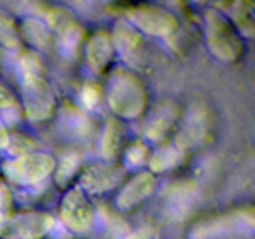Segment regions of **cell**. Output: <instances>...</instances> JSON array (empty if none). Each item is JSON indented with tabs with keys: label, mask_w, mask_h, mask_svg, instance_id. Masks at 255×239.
I'll list each match as a JSON object with an SVG mask.
<instances>
[{
	"label": "cell",
	"mask_w": 255,
	"mask_h": 239,
	"mask_svg": "<svg viewBox=\"0 0 255 239\" xmlns=\"http://www.w3.org/2000/svg\"><path fill=\"white\" fill-rule=\"evenodd\" d=\"M14 202L9 188L0 182V223L5 222L12 216Z\"/></svg>",
	"instance_id": "484cf974"
},
{
	"label": "cell",
	"mask_w": 255,
	"mask_h": 239,
	"mask_svg": "<svg viewBox=\"0 0 255 239\" xmlns=\"http://www.w3.org/2000/svg\"><path fill=\"white\" fill-rule=\"evenodd\" d=\"M125 176V169L115 163L92 164L81 174L80 188L91 194H105L119 187Z\"/></svg>",
	"instance_id": "30bf717a"
},
{
	"label": "cell",
	"mask_w": 255,
	"mask_h": 239,
	"mask_svg": "<svg viewBox=\"0 0 255 239\" xmlns=\"http://www.w3.org/2000/svg\"><path fill=\"white\" fill-rule=\"evenodd\" d=\"M254 216L252 211L233 212L227 216L204 222L194 229L196 239H213L219 237L236 234V232L253 231Z\"/></svg>",
	"instance_id": "9c48e42d"
},
{
	"label": "cell",
	"mask_w": 255,
	"mask_h": 239,
	"mask_svg": "<svg viewBox=\"0 0 255 239\" xmlns=\"http://www.w3.org/2000/svg\"><path fill=\"white\" fill-rule=\"evenodd\" d=\"M209 133V115L206 107L196 106L188 112L176 133V146L182 152L194 151L203 146Z\"/></svg>",
	"instance_id": "ba28073f"
},
{
	"label": "cell",
	"mask_w": 255,
	"mask_h": 239,
	"mask_svg": "<svg viewBox=\"0 0 255 239\" xmlns=\"http://www.w3.org/2000/svg\"><path fill=\"white\" fill-rule=\"evenodd\" d=\"M147 91L143 82L126 70L112 74L107 87L110 109L120 119H138L147 107Z\"/></svg>",
	"instance_id": "6da1fadb"
},
{
	"label": "cell",
	"mask_w": 255,
	"mask_h": 239,
	"mask_svg": "<svg viewBox=\"0 0 255 239\" xmlns=\"http://www.w3.org/2000/svg\"><path fill=\"white\" fill-rule=\"evenodd\" d=\"M54 157L44 152H29L2 166L5 176L19 186H35L41 183L55 169Z\"/></svg>",
	"instance_id": "3957f363"
},
{
	"label": "cell",
	"mask_w": 255,
	"mask_h": 239,
	"mask_svg": "<svg viewBox=\"0 0 255 239\" xmlns=\"http://www.w3.org/2000/svg\"><path fill=\"white\" fill-rule=\"evenodd\" d=\"M17 70H19V75L21 80L27 79V77L44 76L45 72L44 62H42L41 57L39 56V54L34 51L24 52L19 57Z\"/></svg>",
	"instance_id": "cb8c5ba5"
},
{
	"label": "cell",
	"mask_w": 255,
	"mask_h": 239,
	"mask_svg": "<svg viewBox=\"0 0 255 239\" xmlns=\"http://www.w3.org/2000/svg\"><path fill=\"white\" fill-rule=\"evenodd\" d=\"M81 168V159L77 153H67L55 164V183L60 188H67Z\"/></svg>",
	"instance_id": "ffe728a7"
},
{
	"label": "cell",
	"mask_w": 255,
	"mask_h": 239,
	"mask_svg": "<svg viewBox=\"0 0 255 239\" xmlns=\"http://www.w3.org/2000/svg\"><path fill=\"white\" fill-rule=\"evenodd\" d=\"M179 107L173 101H163L154 109L144 127V136L153 143H161L176 127Z\"/></svg>",
	"instance_id": "7c38bea8"
},
{
	"label": "cell",
	"mask_w": 255,
	"mask_h": 239,
	"mask_svg": "<svg viewBox=\"0 0 255 239\" xmlns=\"http://www.w3.org/2000/svg\"><path fill=\"white\" fill-rule=\"evenodd\" d=\"M128 22L137 30L152 36L166 37L178 27V20L168 10L151 4H138L126 12Z\"/></svg>",
	"instance_id": "5b68a950"
},
{
	"label": "cell",
	"mask_w": 255,
	"mask_h": 239,
	"mask_svg": "<svg viewBox=\"0 0 255 239\" xmlns=\"http://www.w3.org/2000/svg\"><path fill=\"white\" fill-rule=\"evenodd\" d=\"M15 107H17V105L12 94L4 85L0 84V109L6 111V110L15 109Z\"/></svg>",
	"instance_id": "83f0119b"
},
{
	"label": "cell",
	"mask_w": 255,
	"mask_h": 239,
	"mask_svg": "<svg viewBox=\"0 0 255 239\" xmlns=\"http://www.w3.org/2000/svg\"><path fill=\"white\" fill-rule=\"evenodd\" d=\"M62 129L72 136H84L90 129L89 119L77 109H66L61 116Z\"/></svg>",
	"instance_id": "7402d4cb"
},
{
	"label": "cell",
	"mask_w": 255,
	"mask_h": 239,
	"mask_svg": "<svg viewBox=\"0 0 255 239\" xmlns=\"http://www.w3.org/2000/svg\"><path fill=\"white\" fill-rule=\"evenodd\" d=\"M204 32L209 51L219 61L231 64L243 52V42L236 27L218 10L211 9L204 14Z\"/></svg>",
	"instance_id": "7a4b0ae2"
},
{
	"label": "cell",
	"mask_w": 255,
	"mask_h": 239,
	"mask_svg": "<svg viewBox=\"0 0 255 239\" xmlns=\"http://www.w3.org/2000/svg\"><path fill=\"white\" fill-rule=\"evenodd\" d=\"M24 111L32 122H45L51 119L56 110V97L45 76L21 80Z\"/></svg>",
	"instance_id": "277c9868"
},
{
	"label": "cell",
	"mask_w": 255,
	"mask_h": 239,
	"mask_svg": "<svg viewBox=\"0 0 255 239\" xmlns=\"http://www.w3.org/2000/svg\"><path fill=\"white\" fill-rule=\"evenodd\" d=\"M125 157H126V162L129 166L138 167L146 162L147 157H148V151H147V147L143 143L133 142L126 148Z\"/></svg>",
	"instance_id": "d4e9b609"
},
{
	"label": "cell",
	"mask_w": 255,
	"mask_h": 239,
	"mask_svg": "<svg viewBox=\"0 0 255 239\" xmlns=\"http://www.w3.org/2000/svg\"><path fill=\"white\" fill-rule=\"evenodd\" d=\"M231 16L233 19L234 27L239 30L244 36L252 37L254 34V15L253 5L251 2L237 1L232 4Z\"/></svg>",
	"instance_id": "44dd1931"
},
{
	"label": "cell",
	"mask_w": 255,
	"mask_h": 239,
	"mask_svg": "<svg viewBox=\"0 0 255 239\" xmlns=\"http://www.w3.org/2000/svg\"><path fill=\"white\" fill-rule=\"evenodd\" d=\"M183 152L176 144H164L159 147L149 158V168L156 173L172 171L178 166L183 158Z\"/></svg>",
	"instance_id": "e0dca14e"
},
{
	"label": "cell",
	"mask_w": 255,
	"mask_h": 239,
	"mask_svg": "<svg viewBox=\"0 0 255 239\" xmlns=\"http://www.w3.org/2000/svg\"><path fill=\"white\" fill-rule=\"evenodd\" d=\"M157 187L154 176L149 172H139L125 182L116 196V206L121 211H131L153 194Z\"/></svg>",
	"instance_id": "8fae6325"
},
{
	"label": "cell",
	"mask_w": 255,
	"mask_h": 239,
	"mask_svg": "<svg viewBox=\"0 0 255 239\" xmlns=\"http://www.w3.org/2000/svg\"><path fill=\"white\" fill-rule=\"evenodd\" d=\"M60 219L74 233H85L91 228L95 219L94 208L80 187L70 188L62 197Z\"/></svg>",
	"instance_id": "52a82bcc"
},
{
	"label": "cell",
	"mask_w": 255,
	"mask_h": 239,
	"mask_svg": "<svg viewBox=\"0 0 255 239\" xmlns=\"http://www.w3.org/2000/svg\"><path fill=\"white\" fill-rule=\"evenodd\" d=\"M126 132L122 122L109 119L104 124L99 139V154L105 163H115L125 148Z\"/></svg>",
	"instance_id": "5bb4252c"
},
{
	"label": "cell",
	"mask_w": 255,
	"mask_h": 239,
	"mask_svg": "<svg viewBox=\"0 0 255 239\" xmlns=\"http://www.w3.org/2000/svg\"><path fill=\"white\" fill-rule=\"evenodd\" d=\"M57 32V45L65 56H74L79 51L82 41H84L85 32L81 25L72 17L71 20L62 25Z\"/></svg>",
	"instance_id": "2e32d148"
},
{
	"label": "cell",
	"mask_w": 255,
	"mask_h": 239,
	"mask_svg": "<svg viewBox=\"0 0 255 239\" xmlns=\"http://www.w3.org/2000/svg\"><path fill=\"white\" fill-rule=\"evenodd\" d=\"M115 51L119 52L127 61H136L142 52L143 41L139 31H137L128 21L120 20L114 27L111 36Z\"/></svg>",
	"instance_id": "9a60e30c"
},
{
	"label": "cell",
	"mask_w": 255,
	"mask_h": 239,
	"mask_svg": "<svg viewBox=\"0 0 255 239\" xmlns=\"http://www.w3.org/2000/svg\"><path fill=\"white\" fill-rule=\"evenodd\" d=\"M0 44L10 50H17L22 45L21 35L16 24L4 12H0Z\"/></svg>",
	"instance_id": "603a6c76"
},
{
	"label": "cell",
	"mask_w": 255,
	"mask_h": 239,
	"mask_svg": "<svg viewBox=\"0 0 255 239\" xmlns=\"http://www.w3.org/2000/svg\"><path fill=\"white\" fill-rule=\"evenodd\" d=\"M196 192L197 183L193 181L188 179V181H181L174 183L169 188L168 194H167L169 209L176 214L183 212L184 209L188 208L189 202L193 199Z\"/></svg>",
	"instance_id": "ac0fdd59"
},
{
	"label": "cell",
	"mask_w": 255,
	"mask_h": 239,
	"mask_svg": "<svg viewBox=\"0 0 255 239\" xmlns=\"http://www.w3.org/2000/svg\"><path fill=\"white\" fill-rule=\"evenodd\" d=\"M126 239H159V234L152 227H142L138 231L129 234Z\"/></svg>",
	"instance_id": "f1b7e54d"
},
{
	"label": "cell",
	"mask_w": 255,
	"mask_h": 239,
	"mask_svg": "<svg viewBox=\"0 0 255 239\" xmlns=\"http://www.w3.org/2000/svg\"><path fill=\"white\" fill-rule=\"evenodd\" d=\"M87 66L95 74H102L109 69L115 56V47L112 39L104 31L95 32L86 42L85 49Z\"/></svg>",
	"instance_id": "4fadbf2b"
},
{
	"label": "cell",
	"mask_w": 255,
	"mask_h": 239,
	"mask_svg": "<svg viewBox=\"0 0 255 239\" xmlns=\"http://www.w3.org/2000/svg\"><path fill=\"white\" fill-rule=\"evenodd\" d=\"M20 35H21V39L24 37L36 49H49L50 44H51V35H50L46 25L40 20L31 19V17L24 20Z\"/></svg>",
	"instance_id": "d6986e66"
},
{
	"label": "cell",
	"mask_w": 255,
	"mask_h": 239,
	"mask_svg": "<svg viewBox=\"0 0 255 239\" xmlns=\"http://www.w3.org/2000/svg\"><path fill=\"white\" fill-rule=\"evenodd\" d=\"M51 214L40 211H25L0 223L2 239H41L54 228Z\"/></svg>",
	"instance_id": "8992f818"
},
{
	"label": "cell",
	"mask_w": 255,
	"mask_h": 239,
	"mask_svg": "<svg viewBox=\"0 0 255 239\" xmlns=\"http://www.w3.org/2000/svg\"><path fill=\"white\" fill-rule=\"evenodd\" d=\"M100 99H101V95H100V90L97 89V86L92 84H86L82 87L80 100H81L85 109L92 110L95 106L99 105Z\"/></svg>",
	"instance_id": "4316f807"
}]
</instances>
